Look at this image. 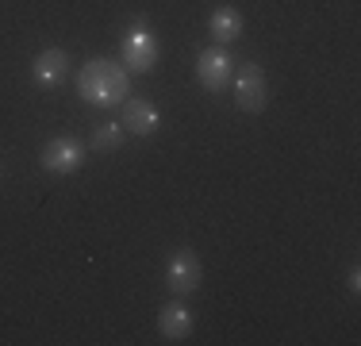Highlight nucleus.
<instances>
[{
    "label": "nucleus",
    "mask_w": 361,
    "mask_h": 346,
    "mask_svg": "<svg viewBox=\"0 0 361 346\" xmlns=\"http://www.w3.org/2000/svg\"><path fill=\"white\" fill-rule=\"evenodd\" d=\"M77 93L81 100L100 104V108H116L127 100V69L111 58H89L77 73Z\"/></svg>",
    "instance_id": "f257e3e1"
},
{
    "label": "nucleus",
    "mask_w": 361,
    "mask_h": 346,
    "mask_svg": "<svg viewBox=\"0 0 361 346\" xmlns=\"http://www.w3.org/2000/svg\"><path fill=\"white\" fill-rule=\"evenodd\" d=\"M158 58H161V47L150 35V28H142V31L127 28L123 31V69L127 73H146V69L158 66Z\"/></svg>",
    "instance_id": "f03ea898"
},
{
    "label": "nucleus",
    "mask_w": 361,
    "mask_h": 346,
    "mask_svg": "<svg viewBox=\"0 0 361 346\" xmlns=\"http://www.w3.org/2000/svg\"><path fill=\"white\" fill-rule=\"evenodd\" d=\"M39 162H42V169H50V173H77L81 169V162H85V143L81 138H73V135H58V138H50L47 146H42V154H39Z\"/></svg>",
    "instance_id": "7ed1b4c3"
},
{
    "label": "nucleus",
    "mask_w": 361,
    "mask_h": 346,
    "mask_svg": "<svg viewBox=\"0 0 361 346\" xmlns=\"http://www.w3.org/2000/svg\"><path fill=\"white\" fill-rule=\"evenodd\" d=\"M200 277H204V266H200V258H196V250L180 246L177 254L169 258V266H166V285L177 292V297L200 289Z\"/></svg>",
    "instance_id": "20e7f679"
},
{
    "label": "nucleus",
    "mask_w": 361,
    "mask_h": 346,
    "mask_svg": "<svg viewBox=\"0 0 361 346\" xmlns=\"http://www.w3.org/2000/svg\"><path fill=\"white\" fill-rule=\"evenodd\" d=\"M265 100H269V93H265V69L257 62H246L235 77V104L254 116V112L265 108Z\"/></svg>",
    "instance_id": "39448f33"
},
{
    "label": "nucleus",
    "mask_w": 361,
    "mask_h": 346,
    "mask_svg": "<svg viewBox=\"0 0 361 346\" xmlns=\"http://www.w3.org/2000/svg\"><path fill=\"white\" fill-rule=\"evenodd\" d=\"M231 69H235V62H231L227 50H223V47H208L200 54V62H196V81H200L208 93H219L223 85L231 81Z\"/></svg>",
    "instance_id": "423d86ee"
},
{
    "label": "nucleus",
    "mask_w": 361,
    "mask_h": 346,
    "mask_svg": "<svg viewBox=\"0 0 361 346\" xmlns=\"http://www.w3.org/2000/svg\"><path fill=\"white\" fill-rule=\"evenodd\" d=\"M66 73H70V58H66L62 47L39 50L35 62H31V77H35V85H42V89H54V85H62Z\"/></svg>",
    "instance_id": "0eeeda50"
},
{
    "label": "nucleus",
    "mask_w": 361,
    "mask_h": 346,
    "mask_svg": "<svg viewBox=\"0 0 361 346\" xmlns=\"http://www.w3.org/2000/svg\"><path fill=\"white\" fill-rule=\"evenodd\" d=\"M123 131L127 135H154L158 131V124H161V116H158V108H154L150 100H139V97H131V100H123Z\"/></svg>",
    "instance_id": "6e6552de"
},
{
    "label": "nucleus",
    "mask_w": 361,
    "mask_h": 346,
    "mask_svg": "<svg viewBox=\"0 0 361 346\" xmlns=\"http://www.w3.org/2000/svg\"><path fill=\"white\" fill-rule=\"evenodd\" d=\"M158 331L166 342H180L188 339V331H192V311L185 304H166L158 311Z\"/></svg>",
    "instance_id": "1a4fd4ad"
},
{
    "label": "nucleus",
    "mask_w": 361,
    "mask_h": 346,
    "mask_svg": "<svg viewBox=\"0 0 361 346\" xmlns=\"http://www.w3.org/2000/svg\"><path fill=\"white\" fill-rule=\"evenodd\" d=\"M208 31H212V39H216V47L235 42L238 35H243V12H238V8H216V12L208 16Z\"/></svg>",
    "instance_id": "9d476101"
},
{
    "label": "nucleus",
    "mask_w": 361,
    "mask_h": 346,
    "mask_svg": "<svg viewBox=\"0 0 361 346\" xmlns=\"http://www.w3.org/2000/svg\"><path fill=\"white\" fill-rule=\"evenodd\" d=\"M123 143V124H100L97 131H92V150H116V146Z\"/></svg>",
    "instance_id": "9b49d317"
},
{
    "label": "nucleus",
    "mask_w": 361,
    "mask_h": 346,
    "mask_svg": "<svg viewBox=\"0 0 361 346\" xmlns=\"http://www.w3.org/2000/svg\"><path fill=\"white\" fill-rule=\"evenodd\" d=\"M346 281H350V289H361V270H357V266H350V277H346Z\"/></svg>",
    "instance_id": "f8f14e48"
}]
</instances>
